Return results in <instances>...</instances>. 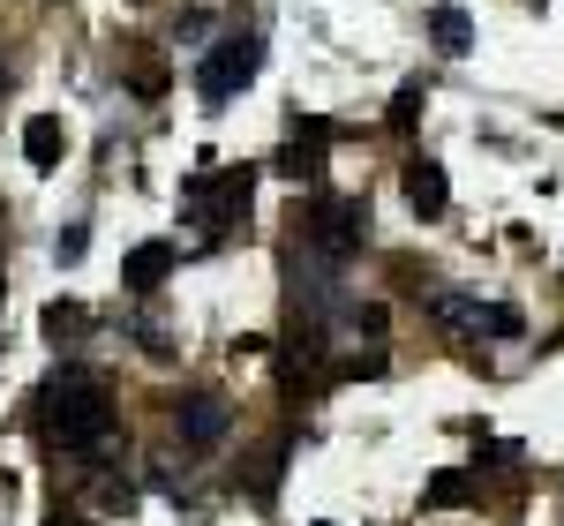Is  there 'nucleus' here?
<instances>
[{"instance_id":"4468645a","label":"nucleus","mask_w":564,"mask_h":526,"mask_svg":"<svg viewBox=\"0 0 564 526\" xmlns=\"http://www.w3.org/2000/svg\"><path fill=\"white\" fill-rule=\"evenodd\" d=\"M475 496V474H436L430 482V504H467Z\"/></svg>"},{"instance_id":"6e6552de","label":"nucleus","mask_w":564,"mask_h":526,"mask_svg":"<svg viewBox=\"0 0 564 526\" xmlns=\"http://www.w3.org/2000/svg\"><path fill=\"white\" fill-rule=\"evenodd\" d=\"M121 278H129V294H159V286L174 278V241H135L129 263H121Z\"/></svg>"},{"instance_id":"0eeeda50","label":"nucleus","mask_w":564,"mask_h":526,"mask_svg":"<svg viewBox=\"0 0 564 526\" xmlns=\"http://www.w3.org/2000/svg\"><path fill=\"white\" fill-rule=\"evenodd\" d=\"M226 421H234V406H226L218 392H188V398L174 406V429H181V443H196V451L226 437Z\"/></svg>"},{"instance_id":"ddd939ff","label":"nucleus","mask_w":564,"mask_h":526,"mask_svg":"<svg viewBox=\"0 0 564 526\" xmlns=\"http://www.w3.org/2000/svg\"><path fill=\"white\" fill-rule=\"evenodd\" d=\"M45 339H53V347H76V339H84V308L53 302V308H45Z\"/></svg>"},{"instance_id":"9d476101","label":"nucleus","mask_w":564,"mask_h":526,"mask_svg":"<svg viewBox=\"0 0 564 526\" xmlns=\"http://www.w3.org/2000/svg\"><path fill=\"white\" fill-rule=\"evenodd\" d=\"M23 158H31L39 174H53V166L68 158V129H61V113H31V121H23Z\"/></svg>"},{"instance_id":"423d86ee","label":"nucleus","mask_w":564,"mask_h":526,"mask_svg":"<svg viewBox=\"0 0 564 526\" xmlns=\"http://www.w3.org/2000/svg\"><path fill=\"white\" fill-rule=\"evenodd\" d=\"M332 121H316V113H308V121H294V135H286V143H279V158H271V166H279V174L286 180H316L324 174V158H332Z\"/></svg>"},{"instance_id":"2eb2a0df","label":"nucleus","mask_w":564,"mask_h":526,"mask_svg":"<svg viewBox=\"0 0 564 526\" xmlns=\"http://www.w3.org/2000/svg\"><path fill=\"white\" fill-rule=\"evenodd\" d=\"M414 113H422V84H406L391 98V129H414Z\"/></svg>"},{"instance_id":"39448f33","label":"nucleus","mask_w":564,"mask_h":526,"mask_svg":"<svg viewBox=\"0 0 564 526\" xmlns=\"http://www.w3.org/2000/svg\"><path fill=\"white\" fill-rule=\"evenodd\" d=\"M257 68H263V39L257 31H226V39L196 61V98H204V106H226Z\"/></svg>"},{"instance_id":"1a4fd4ad","label":"nucleus","mask_w":564,"mask_h":526,"mask_svg":"<svg viewBox=\"0 0 564 526\" xmlns=\"http://www.w3.org/2000/svg\"><path fill=\"white\" fill-rule=\"evenodd\" d=\"M406 204H414L422 219H444V211H452V180H444L436 158H406Z\"/></svg>"},{"instance_id":"9b49d317","label":"nucleus","mask_w":564,"mask_h":526,"mask_svg":"<svg viewBox=\"0 0 564 526\" xmlns=\"http://www.w3.org/2000/svg\"><path fill=\"white\" fill-rule=\"evenodd\" d=\"M430 39H436V53H467V45H475L467 8H430Z\"/></svg>"},{"instance_id":"dca6fc26","label":"nucleus","mask_w":564,"mask_h":526,"mask_svg":"<svg viewBox=\"0 0 564 526\" xmlns=\"http://www.w3.org/2000/svg\"><path fill=\"white\" fill-rule=\"evenodd\" d=\"M45 526H90V519H76V512H53V519H45Z\"/></svg>"},{"instance_id":"f03ea898","label":"nucleus","mask_w":564,"mask_h":526,"mask_svg":"<svg viewBox=\"0 0 564 526\" xmlns=\"http://www.w3.org/2000/svg\"><path fill=\"white\" fill-rule=\"evenodd\" d=\"M249 188H257V166H204V174H188V188H181V211L196 219L204 241H226L234 226L249 219Z\"/></svg>"},{"instance_id":"f257e3e1","label":"nucleus","mask_w":564,"mask_h":526,"mask_svg":"<svg viewBox=\"0 0 564 526\" xmlns=\"http://www.w3.org/2000/svg\"><path fill=\"white\" fill-rule=\"evenodd\" d=\"M113 392L90 376V369H61L53 384L39 392V437L53 451H98V443L113 437Z\"/></svg>"},{"instance_id":"7ed1b4c3","label":"nucleus","mask_w":564,"mask_h":526,"mask_svg":"<svg viewBox=\"0 0 564 526\" xmlns=\"http://www.w3.org/2000/svg\"><path fill=\"white\" fill-rule=\"evenodd\" d=\"M294 219H302V249H316L324 263H347L354 249H369V204L361 196H308Z\"/></svg>"},{"instance_id":"f8f14e48","label":"nucleus","mask_w":564,"mask_h":526,"mask_svg":"<svg viewBox=\"0 0 564 526\" xmlns=\"http://www.w3.org/2000/svg\"><path fill=\"white\" fill-rule=\"evenodd\" d=\"M279 474H286V437L271 443V451H257V467H249V496H257V504H271Z\"/></svg>"},{"instance_id":"20e7f679","label":"nucleus","mask_w":564,"mask_h":526,"mask_svg":"<svg viewBox=\"0 0 564 526\" xmlns=\"http://www.w3.org/2000/svg\"><path fill=\"white\" fill-rule=\"evenodd\" d=\"M430 316L459 339H520V308L505 302H481V294H459V286H430Z\"/></svg>"}]
</instances>
